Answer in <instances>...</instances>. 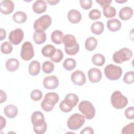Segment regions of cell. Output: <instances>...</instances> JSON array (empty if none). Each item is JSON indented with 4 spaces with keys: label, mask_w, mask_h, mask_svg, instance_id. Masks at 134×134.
<instances>
[{
    "label": "cell",
    "mask_w": 134,
    "mask_h": 134,
    "mask_svg": "<svg viewBox=\"0 0 134 134\" xmlns=\"http://www.w3.org/2000/svg\"><path fill=\"white\" fill-rule=\"evenodd\" d=\"M63 58V54L60 49H57L54 54L50 58V59L55 63H58L60 62Z\"/></svg>",
    "instance_id": "obj_35"
},
{
    "label": "cell",
    "mask_w": 134,
    "mask_h": 134,
    "mask_svg": "<svg viewBox=\"0 0 134 134\" xmlns=\"http://www.w3.org/2000/svg\"><path fill=\"white\" fill-rule=\"evenodd\" d=\"M55 51V48L52 44L46 45L42 48L41 50V53L42 55L46 57H48L50 58L54 54Z\"/></svg>",
    "instance_id": "obj_24"
},
{
    "label": "cell",
    "mask_w": 134,
    "mask_h": 134,
    "mask_svg": "<svg viewBox=\"0 0 134 134\" xmlns=\"http://www.w3.org/2000/svg\"><path fill=\"white\" fill-rule=\"evenodd\" d=\"M94 133V131L93 129L90 127H87L84 128L80 132L81 134H85V133L93 134Z\"/></svg>",
    "instance_id": "obj_47"
},
{
    "label": "cell",
    "mask_w": 134,
    "mask_h": 134,
    "mask_svg": "<svg viewBox=\"0 0 134 134\" xmlns=\"http://www.w3.org/2000/svg\"><path fill=\"white\" fill-rule=\"evenodd\" d=\"M63 38V34L61 30H56L53 31L51 36L52 41L57 44H61L62 42V39Z\"/></svg>",
    "instance_id": "obj_27"
},
{
    "label": "cell",
    "mask_w": 134,
    "mask_h": 134,
    "mask_svg": "<svg viewBox=\"0 0 134 134\" xmlns=\"http://www.w3.org/2000/svg\"><path fill=\"white\" fill-rule=\"evenodd\" d=\"M47 7V4L46 1L43 0L36 1L32 5V9L36 14H41L44 13Z\"/></svg>",
    "instance_id": "obj_14"
},
{
    "label": "cell",
    "mask_w": 134,
    "mask_h": 134,
    "mask_svg": "<svg viewBox=\"0 0 134 134\" xmlns=\"http://www.w3.org/2000/svg\"><path fill=\"white\" fill-rule=\"evenodd\" d=\"M31 120L33 126L35 127L40 126L45 122L43 114L39 111H36L32 114Z\"/></svg>",
    "instance_id": "obj_13"
},
{
    "label": "cell",
    "mask_w": 134,
    "mask_h": 134,
    "mask_svg": "<svg viewBox=\"0 0 134 134\" xmlns=\"http://www.w3.org/2000/svg\"><path fill=\"white\" fill-rule=\"evenodd\" d=\"M62 42L63 43L65 48H71L74 46L77 43L75 37L70 34H67L63 36L62 39Z\"/></svg>",
    "instance_id": "obj_19"
},
{
    "label": "cell",
    "mask_w": 134,
    "mask_h": 134,
    "mask_svg": "<svg viewBox=\"0 0 134 134\" xmlns=\"http://www.w3.org/2000/svg\"><path fill=\"white\" fill-rule=\"evenodd\" d=\"M1 52L4 54H9L13 50V46L11 43L8 41H5L1 44Z\"/></svg>",
    "instance_id": "obj_34"
},
{
    "label": "cell",
    "mask_w": 134,
    "mask_h": 134,
    "mask_svg": "<svg viewBox=\"0 0 134 134\" xmlns=\"http://www.w3.org/2000/svg\"><path fill=\"white\" fill-rule=\"evenodd\" d=\"M0 94H1V99H0V103H2L6 101L7 96L6 95V93L3 91V90H0Z\"/></svg>",
    "instance_id": "obj_48"
},
{
    "label": "cell",
    "mask_w": 134,
    "mask_h": 134,
    "mask_svg": "<svg viewBox=\"0 0 134 134\" xmlns=\"http://www.w3.org/2000/svg\"><path fill=\"white\" fill-rule=\"evenodd\" d=\"M6 68L10 72H14L17 70L19 66V62L18 60L15 58L9 59L7 60L5 64Z\"/></svg>",
    "instance_id": "obj_23"
},
{
    "label": "cell",
    "mask_w": 134,
    "mask_h": 134,
    "mask_svg": "<svg viewBox=\"0 0 134 134\" xmlns=\"http://www.w3.org/2000/svg\"><path fill=\"white\" fill-rule=\"evenodd\" d=\"M104 29V26L102 22L95 21L93 23L91 26V29L92 32L95 35H99L103 33Z\"/></svg>",
    "instance_id": "obj_25"
},
{
    "label": "cell",
    "mask_w": 134,
    "mask_h": 134,
    "mask_svg": "<svg viewBox=\"0 0 134 134\" xmlns=\"http://www.w3.org/2000/svg\"><path fill=\"white\" fill-rule=\"evenodd\" d=\"M1 38H0V40H3L6 37V31L3 29V28H1Z\"/></svg>",
    "instance_id": "obj_50"
},
{
    "label": "cell",
    "mask_w": 134,
    "mask_h": 134,
    "mask_svg": "<svg viewBox=\"0 0 134 134\" xmlns=\"http://www.w3.org/2000/svg\"><path fill=\"white\" fill-rule=\"evenodd\" d=\"M64 100L68 106L73 108L78 103L79 97L75 94L69 93L65 96Z\"/></svg>",
    "instance_id": "obj_18"
},
{
    "label": "cell",
    "mask_w": 134,
    "mask_h": 134,
    "mask_svg": "<svg viewBox=\"0 0 134 134\" xmlns=\"http://www.w3.org/2000/svg\"><path fill=\"white\" fill-rule=\"evenodd\" d=\"M47 128V125L46 122H44L42 125L37 126V127H35L33 126V129L34 131H35V133H38V134H42L44 133Z\"/></svg>",
    "instance_id": "obj_40"
},
{
    "label": "cell",
    "mask_w": 134,
    "mask_h": 134,
    "mask_svg": "<svg viewBox=\"0 0 134 134\" xmlns=\"http://www.w3.org/2000/svg\"><path fill=\"white\" fill-rule=\"evenodd\" d=\"M104 73L106 77L108 79L115 81L118 80L121 77L122 69L120 66L110 64L105 67Z\"/></svg>",
    "instance_id": "obj_4"
},
{
    "label": "cell",
    "mask_w": 134,
    "mask_h": 134,
    "mask_svg": "<svg viewBox=\"0 0 134 134\" xmlns=\"http://www.w3.org/2000/svg\"><path fill=\"white\" fill-rule=\"evenodd\" d=\"M44 87L48 90L56 88L59 84V80L54 75H51L46 77L43 81Z\"/></svg>",
    "instance_id": "obj_10"
},
{
    "label": "cell",
    "mask_w": 134,
    "mask_h": 134,
    "mask_svg": "<svg viewBox=\"0 0 134 134\" xmlns=\"http://www.w3.org/2000/svg\"><path fill=\"white\" fill-rule=\"evenodd\" d=\"M124 82L128 84H132L134 82V73L133 71H129L127 72L123 78Z\"/></svg>",
    "instance_id": "obj_36"
},
{
    "label": "cell",
    "mask_w": 134,
    "mask_h": 134,
    "mask_svg": "<svg viewBox=\"0 0 134 134\" xmlns=\"http://www.w3.org/2000/svg\"><path fill=\"white\" fill-rule=\"evenodd\" d=\"M121 23L117 19H109L107 22V27L109 30L111 31H118L121 28Z\"/></svg>",
    "instance_id": "obj_20"
},
{
    "label": "cell",
    "mask_w": 134,
    "mask_h": 134,
    "mask_svg": "<svg viewBox=\"0 0 134 134\" xmlns=\"http://www.w3.org/2000/svg\"><path fill=\"white\" fill-rule=\"evenodd\" d=\"M127 1V0H115V2L118 3H124L125 2H126Z\"/></svg>",
    "instance_id": "obj_52"
},
{
    "label": "cell",
    "mask_w": 134,
    "mask_h": 134,
    "mask_svg": "<svg viewBox=\"0 0 134 134\" xmlns=\"http://www.w3.org/2000/svg\"><path fill=\"white\" fill-rule=\"evenodd\" d=\"M51 18L48 15H44L35 21L34 27L35 31L42 32L46 30L51 25Z\"/></svg>",
    "instance_id": "obj_6"
},
{
    "label": "cell",
    "mask_w": 134,
    "mask_h": 134,
    "mask_svg": "<svg viewBox=\"0 0 134 134\" xmlns=\"http://www.w3.org/2000/svg\"><path fill=\"white\" fill-rule=\"evenodd\" d=\"M97 45V41L93 37H90L87 38L85 42V47L89 51L94 50Z\"/></svg>",
    "instance_id": "obj_28"
},
{
    "label": "cell",
    "mask_w": 134,
    "mask_h": 134,
    "mask_svg": "<svg viewBox=\"0 0 134 134\" xmlns=\"http://www.w3.org/2000/svg\"><path fill=\"white\" fill-rule=\"evenodd\" d=\"M76 63L74 59L69 58L66 59L63 62V68L67 71H71L75 68Z\"/></svg>",
    "instance_id": "obj_31"
},
{
    "label": "cell",
    "mask_w": 134,
    "mask_h": 134,
    "mask_svg": "<svg viewBox=\"0 0 134 134\" xmlns=\"http://www.w3.org/2000/svg\"><path fill=\"white\" fill-rule=\"evenodd\" d=\"M46 34L44 31L38 32L35 31L32 36L33 40L36 44H40L45 42L46 40Z\"/></svg>",
    "instance_id": "obj_26"
},
{
    "label": "cell",
    "mask_w": 134,
    "mask_h": 134,
    "mask_svg": "<svg viewBox=\"0 0 134 134\" xmlns=\"http://www.w3.org/2000/svg\"><path fill=\"white\" fill-rule=\"evenodd\" d=\"M133 15L132 9L128 6L122 8L119 12V18L123 20H127L130 19Z\"/></svg>",
    "instance_id": "obj_17"
},
{
    "label": "cell",
    "mask_w": 134,
    "mask_h": 134,
    "mask_svg": "<svg viewBox=\"0 0 134 134\" xmlns=\"http://www.w3.org/2000/svg\"><path fill=\"white\" fill-rule=\"evenodd\" d=\"M24 32L20 28H17L9 33L8 39L9 41L14 45L19 44L23 40Z\"/></svg>",
    "instance_id": "obj_8"
},
{
    "label": "cell",
    "mask_w": 134,
    "mask_h": 134,
    "mask_svg": "<svg viewBox=\"0 0 134 134\" xmlns=\"http://www.w3.org/2000/svg\"><path fill=\"white\" fill-rule=\"evenodd\" d=\"M47 2L49 4V5H56L58 3H59L60 1H47Z\"/></svg>",
    "instance_id": "obj_51"
},
{
    "label": "cell",
    "mask_w": 134,
    "mask_h": 134,
    "mask_svg": "<svg viewBox=\"0 0 134 134\" xmlns=\"http://www.w3.org/2000/svg\"><path fill=\"white\" fill-rule=\"evenodd\" d=\"M60 109L64 113H68L70 111H71L73 109L72 107H70L68 106L64 102V100H63L60 104Z\"/></svg>",
    "instance_id": "obj_44"
},
{
    "label": "cell",
    "mask_w": 134,
    "mask_h": 134,
    "mask_svg": "<svg viewBox=\"0 0 134 134\" xmlns=\"http://www.w3.org/2000/svg\"><path fill=\"white\" fill-rule=\"evenodd\" d=\"M59 99V96L56 93L51 92L47 93L43 99V101L47 104L54 106Z\"/></svg>",
    "instance_id": "obj_15"
},
{
    "label": "cell",
    "mask_w": 134,
    "mask_h": 134,
    "mask_svg": "<svg viewBox=\"0 0 134 134\" xmlns=\"http://www.w3.org/2000/svg\"><path fill=\"white\" fill-rule=\"evenodd\" d=\"M79 109L87 119H92L95 115V109L92 104L88 100L80 102L79 105Z\"/></svg>",
    "instance_id": "obj_2"
},
{
    "label": "cell",
    "mask_w": 134,
    "mask_h": 134,
    "mask_svg": "<svg viewBox=\"0 0 134 134\" xmlns=\"http://www.w3.org/2000/svg\"><path fill=\"white\" fill-rule=\"evenodd\" d=\"M4 112L7 117L9 118H13L18 114V108L15 105H8L4 108Z\"/></svg>",
    "instance_id": "obj_21"
},
{
    "label": "cell",
    "mask_w": 134,
    "mask_h": 134,
    "mask_svg": "<svg viewBox=\"0 0 134 134\" xmlns=\"http://www.w3.org/2000/svg\"><path fill=\"white\" fill-rule=\"evenodd\" d=\"M112 106L116 109L124 108L128 104V99L124 96L119 91H116L113 93L110 98Z\"/></svg>",
    "instance_id": "obj_1"
},
{
    "label": "cell",
    "mask_w": 134,
    "mask_h": 134,
    "mask_svg": "<svg viewBox=\"0 0 134 134\" xmlns=\"http://www.w3.org/2000/svg\"><path fill=\"white\" fill-rule=\"evenodd\" d=\"M20 56L24 60L26 61L30 60L34 57V48L30 42L26 41L21 46Z\"/></svg>",
    "instance_id": "obj_7"
},
{
    "label": "cell",
    "mask_w": 134,
    "mask_h": 134,
    "mask_svg": "<svg viewBox=\"0 0 134 134\" xmlns=\"http://www.w3.org/2000/svg\"><path fill=\"white\" fill-rule=\"evenodd\" d=\"M43 71L46 74H49L52 73L54 69V64L52 62L49 61H45L42 66Z\"/></svg>",
    "instance_id": "obj_33"
},
{
    "label": "cell",
    "mask_w": 134,
    "mask_h": 134,
    "mask_svg": "<svg viewBox=\"0 0 134 134\" xmlns=\"http://www.w3.org/2000/svg\"><path fill=\"white\" fill-rule=\"evenodd\" d=\"M97 3H98L103 8H105L108 6H110V3H111V0H99L96 1Z\"/></svg>",
    "instance_id": "obj_46"
},
{
    "label": "cell",
    "mask_w": 134,
    "mask_h": 134,
    "mask_svg": "<svg viewBox=\"0 0 134 134\" xmlns=\"http://www.w3.org/2000/svg\"><path fill=\"white\" fill-rule=\"evenodd\" d=\"M121 133L124 134L127 133H131L133 134L134 133V123L131 122L128 124L127 126L123 127Z\"/></svg>",
    "instance_id": "obj_41"
},
{
    "label": "cell",
    "mask_w": 134,
    "mask_h": 134,
    "mask_svg": "<svg viewBox=\"0 0 134 134\" xmlns=\"http://www.w3.org/2000/svg\"><path fill=\"white\" fill-rule=\"evenodd\" d=\"M0 117H1V129L2 130L3 129V128H4L5 127L6 120L2 116H1Z\"/></svg>",
    "instance_id": "obj_49"
},
{
    "label": "cell",
    "mask_w": 134,
    "mask_h": 134,
    "mask_svg": "<svg viewBox=\"0 0 134 134\" xmlns=\"http://www.w3.org/2000/svg\"><path fill=\"white\" fill-rule=\"evenodd\" d=\"M125 115L128 119H132L134 118V107H129L125 111Z\"/></svg>",
    "instance_id": "obj_43"
},
{
    "label": "cell",
    "mask_w": 134,
    "mask_h": 134,
    "mask_svg": "<svg viewBox=\"0 0 134 134\" xmlns=\"http://www.w3.org/2000/svg\"><path fill=\"white\" fill-rule=\"evenodd\" d=\"M72 82L75 85L81 86L86 82L85 74L81 71L76 70L72 73L71 76Z\"/></svg>",
    "instance_id": "obj_9"
},
{
    "label": "cell",
    "mask_w": 134,
    "mask_h": 134,
    "mask_svg": "<svg viewBox=\"0 0 134 134\" xmlns=\"http://www.w3.org/2000/svg\"><path fill=\"white\" fill-rule=\"evenodd\" d=\"M89 80L92 83H97L100 81L102 77V74L100 70L97 68H91L88 72Z\"/></svg>",
    "instance_id": "obj_12"
},
{
    "label": "cell",
    "mask_w": 134,
    "mask_h": 134,
    "mask_svg": "<svg viewBox=\"0 0 134 134\" xmlns=\"http://www.w3.org/2000/svg\"><path fill=\"white\" fill-rule=\"evenodd\" d=\"M132 57V51L127 48H123L115 52L113 56L114 61L118 64L130 60Z\"/></svg>",
    "instance_id": "obj_5"
},
{
    "label": "cell",
    "mask_w": 134,
    "mask_h": 134,
    "mask_svg": "<svg viewBox=\"0 0 134 134\" xmlns=\"http://www.w3.org/2000/svg\"><path fill=\"white\" fill-rule=\"evenodd\" d=\"M40 64L38 61H32L28 67V71L29 74L32 76L37 75L40 71Z\"/></svg>",
    "instance_id": "obj_22"
},
{
    "label": "cell",
    "mask_w": 134,
    "mask_h": 134,
    "mask_svg": "<svg viewBox=\"0 0 134 134\" xmlns=\"http://www.w3.org/2000/svg\"><path fill=\"white\" fill-rule=\"evenodd\" d=\"M13 18L15 22L18 24H21L26 21L27 16L25 13L21 11H18L14 14Z\"/></svg>",
    "instance_id": "obj_29"
},
{
    "label": "cell",
    "mask_w": 134,
    "mask_h": 134,
    "mask_svg": "<svg viewBox=\"0 0 134 134\" xmlns=\"http://www.w3.org/2000/svg\"><path fill=\"white\" fill-rule=\"evenodd\" d=\"M103 14L106 18H112L116 15V11L115 8L111 6H108L103 9Z\"/></svg>",
    "instance_id": "obj_32"
},
{
    "label": "cell",
    "mask_w": 134,
    "mask_h": 134,
    "mask_svg": "<svg viewBox=\"0 0 134 134\" xmlns=\"http://www.w3.org/2000/svg\"><path fill=\"white\" fill-rule=\"evenodd\" d=\"M42 93L39 90H34L30 93L31 98L35 101H38L42 97Z\"/></svg>",
    "instance_id": "obj_37"
},
{
    "label": "cell",
    "mask_w": 134,
    "mask_h": 134,
    "mask_svg": "<svg viewBox=\"0 0 134 134\" xmlns=\"http://www.w3.org/2000/svg\"><path fill=\"white\" fill-rule=\"evenodd\" d=\"M80 3L82 8L84 9H89L92 6V1L91 0H81Z\"/></svg>",
    "instance_id": "obj_42"
},
{
    "label": "cell",
    "mask_w": 134,
    "mask_h": 134,
    "mask_svg": "<svg viewBox=\"0 0 134 134\" xmlns=\"http://www.w3.org/2000/svg\"><path fill=\"white\" fill-rule=\"evenodd\" d=\"M68 18L71 23L76 24L81 21L82 15L78 10L76 9H71L68 12Z\"/></svg>",
    "instance_id": "obj_16"
},
{
    "label": "cell",
    "mask_w": 134,
    "mask_h": 134,
    "mask_svg": "<svg viewBox=\"0 0 134 134\" xmlns=\"http://www.w3.org/2000/svg\"><path fill=\"white\" fill-rule=\"evenodd\" d=\"M92 62L96 66H102L105 62V59L103 55L99 53H96L92 57Z\"/></svg>",
    "instance_id": "obj_30"
},
{
    "label": "cell",
    "mask_w": 134,
    "mask_h": 134,
    "mask_svg": "<svg viewBox=\"0 0 134 134\" xmlns=\"http://www.w3.org/2000/svg\"><path fill=\"white\" fill-rule=\"evenodd\" d=\"M89 18L93 20L98 19L101 17L100 12L96 9H94L91 10L88 14Z\"/></svg>",
    "instance_id": "obj_38"
},
{
    "label": "cell",
    "mask_w": 134,
    "mask_h": 134,
    "mask_svg": "<svg viewBox=\"0 0 134 134\" xmlns=\"http://www.w3.org/2000/svg\"><path fill=\"white\" fill-rule=\"evenodd\" d=\"M41 107L42 109H43V110L46 111H50L54 108L53 106H52V105H50L47 104L43 100L41 103Z\"/></svg>",
    "instance_id": "obj_45"
},
{
    "label": "cell",
    "mask_w": 134,
    "mask_h": 134,
    "mask_svg": "<svg viewBox=\"0 0 134 134\" xmlns=\"http://www.w3.org/2000/svg\"><path fill=\"white\" fill-rule=\"evenodd\" d=\"M14 9V3L10 0L2 1L0 3V10L2 14L8 15L12 13Z\"/></svg>",
    "instance_id": "obj_11"
},
{
    "label": "cell",
    "mask_w": 134,
    "mask_h": 134,
    "mask_svg": "<svg viewBox=\"0 0 134 134\" xmlns=\"http://www.w3.org/2000/svg\"><path fill=\"white\" fill-rule=\"evenodd\" d=\"M85 122V117L75 113L71 115L67 121V126L70 129L75 130L80 128Z\"/></svg>",
    "instance_id": "obj_3"
},
{
    "label": "cell",
    "mask_w": 134,
    "mask_h": 134,
    "mask_svg": "<svg viewBox=\"0 0 134 134\" xmlns=\"http://www.w3.org/2000/svg\"><path fill=\"white\" fill-rule=\"evenodd\" d=\"M79 48H80L79 44L77 42L74 46L71 48H65V51L67 53V54H69L70 55H73L76 54L79 52Z\"/></svg>",
    "instance_id": "obj_39"
}]
</instances>
